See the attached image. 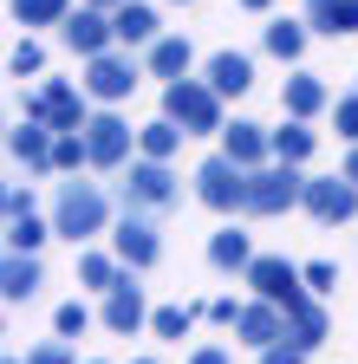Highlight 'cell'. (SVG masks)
Masks as SVG:
<instances>
[{"instance_id": "1", "label": "cell", "mask_w": 358, "mask_h": 364, "mask_svg": "<svg viewBox=\"0 0 358 364\" xmlns=\"http://www.w3.org/2000/svg\"><path fill=\"white\" fill-rule=\"evenodd\" d=\"M163 117L183 124L189 136L228 130V124H221V91H215L209 78H176V85H163Z\"/></svg>"}, {"instance_id": "2", "label": "cell", "mask_w": 358, "mask_h": 364, "mask_svg": "<svg viewBox=\"0 0 358 364\" xmlns=\"http://www.w3.org/2000/svg\"><path fill=\"white\" fill-rule=\"evenodd\" d=\"M105 196H98V182H59V202H53V235H105Z\"/></svg>"}, {"instance_id": "3", "label": "cell", "mask_w": 358, "mask_h": 364, "mask_svg": "<svg viewBox=\"0 0 358 364\" xmlns=\"http://www.w3.org/2000/svg\"><path fill=\"white\" fill-rule=\"evenodd\" d=\"M293 202H306L300 163H267V169L248 176V208H241V215H287Z\"/></svg>"}, {"instance_id": "4", "label": "cell", "mask_w": 358, "mask_h": 364, "mask_svg": "<svg viewBox=\"0 0 358 364\" xmlns=\"http://www.w3.org/2000/svg\"><path fill=\"white\" fill-rule=\"evenodd\" d=\"M248 287H254V299L280 306V312H293V306H306V299H312L306 273H300V267H287V260H274V254H254V267H248Z\"/></svg>"}, {"instance_id": "5", "label": "cell", "mask_w": 358, "mask_h": 364, "mask_svg": "<svg viewBox=\"0 0 358 364\" xmlns=\"http://www.w3.org/2000/svg\"><path fill=\"white\" fill-rule=\"evenodd\" d=\"M248 176H254V169H241L235 156H209V163L196 169V196H202L215 215H235V208H248Z\"/></svg>"}, {"instance_id": "6", "label": "cell", "mask_w": 358, "mask_h": 364, "mask_svg": "<svg viewBox=\"0 0 358 364\" xmlns=\"http://www.w3.org/2000/svg\"><path fill=\"white\" fill-rule=\"evenodd\" d=\"M169 202H176V176H169V163H157V156L130 163V176H124V215L169 208Z\"/></svg>"}, {"instance_id": "7", "label": "cell", "mask_w": 358, "mask_h": 364, "mask_svg": "<svg viewBox=\"0 0 358 364\" xmlns=\"http://www.w3.org/2000/svg\"><path fill=\"white\" fill-rule=\"evenodd\" d=\"M26 117H39L53 136H65V130H85V124H92V117H85V98H78L72 85H59V78H53L46 91H33V98H26Z\"/></svg>"}, {"instance_id": "8", "label": "cell", "mask_w": 358, "mask_h": 364, "mask_svg": "<svg viewBox=\"0 0 358 364\" xmlns=\"http://www.w3.org/2000/svg\"><path fill=\"white\" fill-rule=\"evenodd\" d=\"M306 215L326 221V228H332V221H352V215H358V182H352L345 169H339V176H312V182H306Z\"/></svg>"}, {"instance_id": "9", "label": "cell", "mask_w": 358, "mask_h": 364, "mask_svg": "<svg viewBox=\"0 0 358 364\" xmlns=\"http://www.w3.org/2000/svg\"><path fill=\"white\" fill-rule=\"evenodd\" d=\"M137 91V65H130L124 53H98V59H85V98H98V105H117Z\"/></svg>"}, {"instance_id": "10", "label": "cell", "mask_w": 358, "mask_h": 364, "mask_svg": "<svg viewBox=\"0 0 358 364\" xmlns=\"http://www.w3.org/2000/svg\"><path fill=\"white\" fill-rule=\"evenodd\" d=\"M111 247H117V260H124L130 273H144V267H157V254H163V241H157V228H150L144 215H124V221L111 228Z\"/></svg>"}, {"instance_id": "11", "label": "cell", "mask_w": 358, "mask_h": 364, "mask_svg": "<svg viewBox=\"0 0 358 364\" xmlns=\"http://www.w3.org/2000/svg\"><path fill=\"white\" fill-rule=\"evenodd\" d=\"M144 318H150V306H144V287H137V273L124 267V280L105 293V326H111L117 338H130V332L144 326Z\"/></svg>"}, {"instance_id": "12", "label": "cell", "mask_w": 358, "mask_h": 364, "mask_svg": "<svg viewBox=\"0 0 358 364\" xmlns=\"http://www.w3.org/2000/svg\"><path fill=\"white\" fill-rule=\"evenodd\" d=\"M65 46H72L78 59H98V53H111V46H117L111 14H98V7H78V14L65 20Z\"/></svg>"}, {"instance_id": "13", "label": "cell", "mask_w": 358, "mask_h": 364, "mask_svg": "<svg viewBox=\"0 0 358 364\" xmlns=\"http://www.w3.org/2000/svg\"><path fill=\"white\" fill-rule=\"evenodd\" d=\"M85 144H92V163H98V169H117V163L130 156V124H124L117 111H98L92 124H85Z\"/></svg>"}, {"instance_id": "14", "label": "cell", "mask_w": 358, "mask_h": 364, "mask_svg": "<svg viewBox=\"0 0 358 364\" xmlns=\"http://www.w3.org/2000/svg\"><path fill=\"white\" fill-rule=\"evenodd\" d=\"M235 332H241V345H254V351H274V345H287V312L267 306V299H254V306H241Z\"/></svg>"}, {"instance_id": "15", "label": "cell", "mask_w": 358, "mask_h": 364, "mask_svg": "<svg viewBox=\"0 0 358 364\" xmlns=\"http://www.w3.org/2000/svg\"><path fill=\"white\" fill-rule=\"evenodd\" d=\"M221 156H235L241 169H267V156H274V130H260V124H228V130H221Z\"/></svg>"}, {"instance_id": "16", "label": "cell", "mask_w": 358, "mask_h": 364, "mask_svg": "<svg viewBox=\"0 0 358 364\" xmlns=\"http://www.w3.org/2000/svg\"><path fill=\"white\" fill-rule=\"evenodd\" d=\"M7 150H14L26 169H53V130L39 124V117H26V124L7 130Z\"/></svg>"}, {"instance_id": "17", "label": "cell", "mask_w": 358, "mask_h": 364, "mask_svg": "<svg viewBox=\"0 0 358 364\" xmlns=\"http://www.w3.org/2000/svg\"><path fill=\"white\" fill-rule=\"evenodd\" d=\"M111 26H117V46H157L163 33H157V14L144 7V0H124V7L111 14Z\"/></svg>"}, {"instance_id": "18", "label": "cell", "mask_w": 358, "mask_h": 364, "mask_svg": "<svg viewBox=\"0 0 358 364\" xmlns=\"http://www.w3.org/2000/svg\"><path fill=\"white\" fill-rule=\"evenodd\" d=\"M209 85L221 91V98H241V91L254 85V59L248 53H215L209 59Z\"/></svg>"}, {"instance_id": "19", "label": "cell", "mask_w": 358, "mask_h": 364, "mask_svg": "<svg viewBox=\"0 0 358 364\" xmlns=\"http://www.w3.org/2000/svg\"><path fill=\"white\" fill-rule=\"evenodd\" d=\"M280 105H287V117L306 124V117H320V111H326V85H320V78H306V72H293V78L280 85Z\"/></svg>"}, {"instance_id": "20", "label": "cell", "mask_w": 358, "mask_h": 364, "mask_svg": "<svg viewBox=\"0 0 358 364\" xmlns=\"http://www.w3.org/2000/svg\"><path fill=\"white\" fill-rule=\"evenodd\" d=\"M209 267H221V273H248L254 267V247H248L241 228H221V235L209 241Z\"/></svg>"}, {"instance_id": "21", "label": "cell", "mask_w": 358, "mask_h": 364, "mask_svg": "<svg viewBox=\"0 0 358 364\" xmlns=\"http://www.w3.org/2000/svg\"><path fill=\"white\" fill-rule=\"evenodd\" d=\"M0 293H7V306L33 299L39 293V260L33 254H7V267H0Z\"/></svg>"}, {"instance_id": "22", "label": "cell", "mask_w": 358, "mask_h": 364, "mask_svg": "<svg viewBox=\"0 0 358 364\" xmlns=\"http://www.w3.org/2000/svg\"><path fill=\"white\" fill-rule=\"evenodd\" d=\"M189 59H196V53H189V39H183V33H169V39L150 46V72L169 78V85H176V78H189Z\"/></svg>"}, {"instance_id": "23", "label": "cell", "mask_w": 358, "mask_h": 364, "mask_svg": "<svg viewBox=\"0 0 358 364\" xmlns=\"http://www.w3.org/2000/svg\"><path fill=\"white\" fill-rule=\"evenodd\" d=\"M320 338H326V312H320V299H306V306H293V312H287V345L312 351Z\"/></svg>"}, {"instance_id": "24", "label": "cell", "mask_w": 358, "mask_h": 364, "mask_svg": "<svg viewBox=\"0 0 358 364\" xmlns=\"http://www.w3.org/2000/svg\"><path fill=\"white\" fill-rule=\"evenodd\" d=\"M183 136H189L183 124L157 117V124H144V130H137V150H144V156H157V163H169V156H176V144H183Z\"/></svg>"}, {"instance_id": "25", "label": "cell", "mask_w": 358, "mask_h": 364, "mask_svg": "<svg viewBox=\"0 0 358 364\" xmlns=\"http://www.w3.org/2000/svg\"><path fill=\"white\" fill-rule=\"evenodd\" d=\"M267 53L293 65V59L306 53V20H274V26H267Z\"/></svg>"}, {"instance_id": "26", "label": "cell", "mask_w": 358, "mask_h": 364, "mask_svg": "<svg viewBox=\"0 0 358 364\" xmlns=\"http://www.w3.org/2000/svg\"><path fill=\"white\" fill-rule=\"evenodd\" d=\"M312 144H320V136H312V130L293 117L287 130H274V163H306V156H312Z\"/></svg>"}, {"instance_id": "27", "label": "cell", "mask_w": 358, "mask_h": 364, "mask_svg": "<svg viewBox=\"0 0 358 364\" xmlns=\"http://www.w3.org/2000/svg\"><path fill=\"white\" fill-rule=\"evenodd\" d=\"M14 20L20 26H65L72 7H65V0H14Z\"/></svg>"}, {"instance_id": "28", "label": "cell", "mask_w": 358, "mask_h": 364, "mask_svg": "<svg viewBox=\"0 0 358 364\" xmlns=\"http://www.w3.org/2000/svg\"><path fill=\"white\" fill-rule=\"evenodd\" d=\"M78 280H85V287H98V293H111L124 273H117V260H111V254H78Z\"/></svg>"}, {"instance_id": "29", "label": "cell", "mask_w": 358, "mask_h": 364, "mask_svg": "<svg viewBox=\"0 0 358 364\" xmlns=\"http://www.w3.org/2000/svg\"><path fill=\"white\" fill-rule=\"evenodd\" d=\"M78 163H92V144H85V130H65V136H53V169H78Z\"/></svg>"}, {"instance_id": "30", "label": "cell", "mask_w": 358, "mask_h": 364, "mask_svg": "<svg viewBox=\"0 0 358 364\" xmlns=\"http://www.w3.org/2000/svg\"><path fill=\"white\" fill-rule=\"evenodd\" d=\"M306 26L312 33H345V0H306Z\"/></svg>"}, {"instance_id": "31", "label": "cell", "mask_w": 358, "mask_h": 364, "mask_svg": "<svg viewBox=\"0 0 358 364\" xmlns=\"http://www.w3.org/2000/svg\"><path fill=\"white\" fill-rule=\"evenodd\" d=\"M39 241H46V221H33V215L7 221V254H39Z\"/></svg>"}, {"instance_id": "32", "label": "cell", "mask_w": 358, "mask_h": 364, "mask_svg": "<svg viewBox=\"0 0 358 364\" xmlns=\"http://www.w3.org/2000/svg\"><path fill=\"white\" fill-rule=\"evenodd\" d=\"M189 318H196L189 306H163V312H150V332H157V338H183Z\"/></svg>"}, {"instance_id": "33", "label": "cell", "mask_w": 358, "mask_h": 364, "mask_svg": "<svg viewBox=\"0 0 358 364\" xmlns=\"http://www.w3.org/2000/svg\"><path fill=\"white\" fill-rule=\"evenodd\" d=\"M7 65H14V78H26V72H39V65H46V53H39V46H33V39H20Z\"/></svg>"}, {"instance_id": "34", "label": "cell", "mask_w": 358, "mask_h": 364, "mask_svg": "<svg viewBox=\"0 0 358 364\" xmlns=\"http://www.w3.org/2000/svg\"><path fill=\"white\" fill-rule=\"evenodd\" d=\"M85 326H92V312H85L78 299H72V306H59V338H78Z\"/></svg>"}, {"instance_id": "35", "label": "cell", "mask_w": 358, "mask_h": 364, "mask_svg": "<svg viewBox=\"0 0 358 364\" xmlns=\"http://www.w3.org/2000/svg\"><path fill=\"white\" fill-rule=\"evenodd\" d=\"M300 273H306V287H312V293H332V280H339V267H332V260H312V267H300Z\"/></svg>"}, {"instance_id": "36", "label": "cell", "mask_w": 358, "mask_h": 364, "mask_svg": "<svg viewBox=\"0 0 358 364\" xmlns=\"http://www.w3.org/2000/svg\"><path fill=\"white\" fill-rule=\"evenodd\" d=\"M26 364H72V351H65V338H46V345H39Z\"/></svg>"}, {"instance_id": "37", "label": "cell", "mask_w": 358, "mask_h": 364, "mask_svg": "<svg viewBox=\"0 0 358 364\" xmlns=\"http://www.w3.org/2000/svg\"><path fill=\"white\" fill-rule=\"evenodd\" d=\"M339 136L358 144V98H339Z\"/></svg>"}, {"instance_id": "38", "label": "cell", "mask_w": 358, "mask_h": 364, "mask_svg": "<svg viewBox=\"0 0 358 364\" xmlns=\"http://www.w3.org/2000/svg\"><path fill=\"white\" fill-rule=\"evenodd\" d=\"M260 364H306L300 345H274V351H260Z\"/></svg>"}, {"instance_id": "39", "label": "cell", "mask_w": 358, "mask_h": 364, "mask_svg": "<svg viewBox=\"0 0 358 364\" xmlns=\"http://www.w3.org/2000/svg\"><path fill=\"white\" fill-rule=\"evenodd\" d=\"M209 318H221V326H235V318H241V306H235V299H215V306H209Z\"/></svg>"}, {"instance_id": "40", "label": "cell", "mask_w": 358, "mask_h": 364, "mask_svg": "<svg viewBox=\"0 0 358 364\" xmlns=\"http://www.w3.org/2000/svg\"><path fill=\"white\" fill-rule=\"evenodd\" d=\"M189 364H228V351H215V345H202V351H196Z\"/></svg>"}, {"instance_id": "41", "label": "cell", "mask_w": 358, "mask_h": 364, "mask_svg": "<svg viewBox=\"0 0 358 364\" xmlns=\"http://www.w3.org/2000/svg\"><path fill=\"white\" fill-rule=\"evenodd\" d=\"M85 7H98V14H117V7H124V0H85Z\"/></svg>"}, {"instance_id": "42", "label": "cell", "mask_w": 358, "mask_h": 364, "mask_svg": "<svg viewBox=\"0 0 358 364\" xmlns=\"http://www.w3.org/2000/svg\"><path fill=\"white\" fill-rule=\"evenodd\" d=\"M345 176H352V182H358V144H352V156H345Z\"/></svg>"}, {"instance_id": "43", "label": "cell", "mask_w": 358, "mask_h": 364, "mask_svg": "<svg viewBox=\"0 0 358 364\" xmlns=\"http://www.w3.org/2000/svg\"><path fill=\"white\" fill-rule=\"evenodd\" d=\"M241 7H248V14H267V7H274V0H241Z\"/></svg>"}, {"instance_id": "44", "label": "cell", "mask_w": 358, "mask_h": 364, "mask_svg": "<svg viewBox=\"0 0 358 364\" xmlns=\"http://www.w3.org/2000/svg\"><path fill=\"white\" fill-rule=\"evenodd\" d=\"M137 364H157V358H137Z\"/></svg>"}, {"instance_id": "45", "label": "cell", "mask_w": 358, "mask_h": 364, "mask_svg": "<svg viewBox=\"0 0 358 364\" xmlns=\"http://www.w3.org/2000/svg\"><path fill=\"white\" fill-rule=\"evenodd\" d=\"M7 364H20V358H7Z\"/></svg>"}]
</instances>
